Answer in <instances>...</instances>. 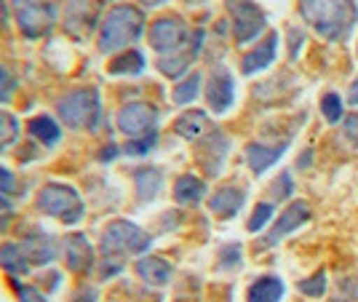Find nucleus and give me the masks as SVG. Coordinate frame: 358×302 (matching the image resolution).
I'll list each match as a JSON object with an SVG mask.
<instances>
[{"instance_id": "1", "label": "nucleus", "mask_w": 358, "mask_h": 302, "mask_svg": "<svg viewBox=\"0 0 358 302\" xmlns=\"http://www.w3.org/2000/svg\"><path fill=\"white\" fill-rule=\"evenodd\" d=\"M299 14L327 41H348L358 22L356 0H299Z\"/></svg>"}, {"instance_id": "2", "label": "nucleus", "mask_w": 358, "mask_h": 302, "mask_svg": "<svg viewBox=\"0 0 358 302\" xmlns=\"http://www.w3.org/2000/svg\"><path fill=\"white\" fill-rule=\"evenodd\" d=\"M145 30V16L134 6H115L102 22L99 30V51L110 54V51H120L126 45L139 41V35Z\"/></svg>"}, {"instance_id": "3", "label": "nucleus", "mask_w": 358, "mask_h": 302, "mask_svg": "<svg viewBox=\"0 0 358 302\" xmlns=\"http://www.w3.org/2000/svg\"><path fill=\"white\" fill-rule=\"evenodd\" d=\"M59 118L70 129H91L99 121V91L75 89L59 99Z\"/></svg>"}, {"instance_id": "4", "label": "nucleus", "mask_w": 358, "mask_h": 302, "mask_svg": "<svg viewBox=\"0 0 358 302\" xmlns=\"http://www.w3.org/2000/svg\"><path fill=\"white\" fill-rule=\"evenodd\" d=\"M152 238L142 227L131 225L126 220H115L105 227L102 236V252L107 257H120V254H142L148 252Z\"/></svg>"}, {"instance_id": "5", "label": "nucleus", "mask_w": 358, "mask_h": 302, "mask_svg": "<svg viewBox=\"0 0 358 302\" xmlns=\"http://www.w3.org/2000/svg\"><path fill=\"white\" fill-rule=\"evenodd\" d=\"M38 206L41 212L57 217L62 222H78L83 217V201L78 196V190L70 187V185H45L38 196Z\"/></svg>"}, {"instance_id": "6", "label": "nucleus", "mask_w": 358, "mask_h": 302, "mask_svg": "<svg viewBox=\"0 0 358 302\" xmlns=\"http://www.w3.org/2000/svg\"><path fill=\"white\" fill-rule=\"evenodd\" d=\"M198 38V30H187V24L177 19V16H164V19H155L152 27H150V43L152 48L161 54V57H171L182 48L193 43Z\"/></svg>"}, {"instance_id": "7", "label": "nucleus", "mask_w": 358, "mask_h": 302, "mask_svg": "<svg viewBox=\"0 0 358 302\" xmlns=\"http://www.w3.org/2000/svg\"><path fill=\"white\" fill-rule=\"evenodd\" d=\"M11 3H14L19 30L27 38H41L51 30L54 16H57V3L54 0H11Z\"/></svg>"}, {"instance_id": "8", "label": "nucleus", "mask_w": 358, "mask_h": 302, "mask_svg": "<svg viewBox=\"0 0 358 302\" xmlns=\"http://www.w3.org/2000/svg\"><path fill=\"white\" fill-rule=\"evenodd\" d=\"M227 11L233 16V30H236V41L241 45L252 43L268 24L265 11L254 0H227Z\"/></svg>"}, {"instance_id": "9", "label": "nucleus", "mask_w": 358, "mask_h": 302, "mask_svg": "<svg viewBox=\"0 0 358 302\" xmlns=\"http://www.w3.org/2000/svg\"><path fill=\"white\" fill-rule=\"evenodd\" d=\"M118 126L123 134H129L131 139H142V136L155 134V126H158V113L155 107L148 102H131L120 110Z\"/></svg>"}, {"instance_id": "10", "label": "nucleus", "mask_w": 358, "mask_h": 302, "mask_svg": "<svg viewBox=\"0 0 358 302\" xmlns=\"http://www.w3.org/2000/svg\"><path fill=\"white\" fill-rule=\"evenodd\" d=\"M102 3L99 0H67V8H64V30L73 38H86L94 24H96V16H99Z\"/></svg>"}, {"instance_id": "11", "label": "nucleus", "mask_w": 358, "mask_h": 302, "mask_svg": "<svg viewBox=\"0 0 358 302\" xmlns=\"http://www.w3.org/2000/svg\"><path fill=\"white\" fill-rule=\"evenodd\" d=\"M236 99V86H233V76L224 67H214L209 80H206V102L214 113H227Z\"/></svg>"}, {"instance_id": "12", "label": "nucleus", "mask_w": 358, "mask_h": 302, "mask_svg": "<svg viewBox=\"0 0 358 302\" xmlns=\"http://www.w3.org/2000/svg\"><path fill=\"white\" fill-rule=\"evenodd\" d=\"M227 150H230V139H227L222 131L214 129V131L206 134V139H203L201 148H198V164L203 166V171H206L209 177H217V174L222 171Z\"/></svg>"}, {"instance_id": "13", "label": "nucleus", "mask_w": 358, "mask_h": 302, "mask_svg": "<svg viewBox=\"0 0 358 302\" xmlns=\"http://www.w3.org/2000/svg\"><path fill=\"white\" fill-rule=\"evenodd\" d=\"M308 220H310V206H308L305 201H292V206H286V212L275 220L273 230L265 236L262 246H275V243L281 241V238H286L289 233H294L297 227L305 225Z\"/></svg>"}, {"instance_id": "14", "label": "nucleus", "mask_w": 358, "mask_h": 302, "mask_svg": "<svg viewBox=\"0 0 358 302\" xmlns=\"http://www.w3.org/2000/svg\"><path fill=\"white\" fill-rule=\"evenodd\" d=\"M275 54H278V32H270L262 43L257 45V48H252V51L243 57V62H241V70H243L246 76L259 73V70H265V67H270V64H273Z\"/></svg>"}, {"instance_id": "15", "label": "nucleus", "mask_w": 358, "mask_h": 302, "mask_svg": "<svg viewBox=\"0 0 358 302\" xmlns=\"http://www.w3.org/2000/svg\"><path fill=\"white\" fill-rule=\"evenodd\" d=\"M201 43H203V32L198 30V38H195L187 48H182V51L171 54V57H161V59H158V70H161L164 76H169V78H179L185 70H187V67H190V64H193L195 57H198Z\"/></svg>"}, {"instance_id": "16", "label": "nucleus", "mask_w": 358, "mask_h": 302, "mask_svg": "<svg viewBox=\"0 0 358 302\" xmlns=\"http://www.w3.org/2000/svg\"><path fill=\"white\" fill-rule=\"evenodd\" d=\"M289 148V139H284L281 145H262V142H252L249 148H246V161H249V166H252V171L259 177V174H265V168H270L281 155H284V150Z\"/></svg>"}, {"instance_id": "17", "label": "nucleus", "mask_w": 358, "mask_h": 302, "mask_svg": "<svg viewBox=\"0 0 358 302\" xmlns=\"http://www.w3.org/2000/svg\"><path fill=\"white\" fill-rule=\"evenodd\" d=\"M209 206L214 214H220V217H224V220H230V217H236L238 209L243 206V190L236 187V185L220 187V190L209 198Z\"/></svg>"}, {"instance_id": "18", "label": "nucleus", "mask_w": 358, "mask_h": 302, "mask_svg": "<svg viewBox=\"0 0 358 302\" xmlns=\"http://www.w3.org/2000/svg\"><path fill=\"white\" fill-rule=\"evenodd\" d=\"M64 257H67V268L75 273H83L91 265L94 259V249L86 236H70L67 238V246H64Z\"/></svg>"}, {"instance_id": "19", "label": "nucleus", "mask_w": 358, "mask_h": 302, "mask_svg": "<svg viewBox=\"0 0 358 302\" xmlns=\"http://www.w3.org/2000/svg\"><path fill=\"white\" fill-rule=\"evenodd\" d=\"M22 249H24V254L30 259V265H45V262L54 259V241L45 233H41V230L30 233Z\"/></svg>"}, {"instance_id": "20", "label": "nucleus", "mask_w": 358, "mask_h": 302, "mask_svg": "<svg viewBox=\"0 0 358 302\" xmlns=\"http://www.w3.org/2000/svg\"><path fill=\"white\" fill-rule=\"evenodd\" d=\"M206 129H209V118L203 110H185L174 123V131L185 139H198L206 134Z\"/></svg>"}, {"instance_id": "21", "label": "nucleus", "mask_w": 358, "mask_h": 302, "mask_svg": "<svg viewBox=\"0 0 358 302\" xmlns=\"http://www.w3.org/2000/svg\"><path fill=\"white\" fill-rule=\"evenodd\" d=\"M136 273L152 287H164L171 278V265L164 257H145L136 262Z\"/></svg>"}, {"instance_id": "22", "label": "nucleus", "mask_w": 358, "mask_h": 302, "mask_svg": "<svg viewBox=\"0 0 358 302\" xmlns=\"http://www.w3.org/2000/svg\"><path fill=\"white\" fill-rule=\"evenodd\" d=\"M284 297V281L278 275H262L249 289V302H278Z\"/></svg>"}, {"instance_id": "23", "label": "nucleus", "mask_w": 358, "mask_h": 302, "mask_svg": "<svg viewBox=\"0 0 358 302\" xmlns=\"http://www.w3.org/2000/svg\"><path fill=\"white\" fill-rule=\"evenodd\" d=\"M203 196H206V185H203V180L193 177V174H185V177H179L174 182V198L182 206H195Z\"/></svg>"}, {"instance_id": "24", "label": "nucleus", "mask_w": 358, "mask_h": 302, "mask_svg": "<svg viewBox=\"0 0 358 302\" xmlns=\"http://www.w3.org/2000/svg\"><path fill=\"white\" fill-rule=\"evenodd\" d=\"M142 67H145V57L136 48H126L110 62V76H136L142 73Z\"/></svg>"}, {"instance_id": "25", "label": "nucleus", "mask_w": 358, "mask_h": 302, "mask_svg": "<svg viewBox=\"0 0 358 302\" xmlns=\"http://www.w3.org/2000/svg\"><path fill=\"white\" fill-rule=\"evenodd\" d=\"M0 265L6 268L8 273H24L30 268V259L24 254V249L22 246H16V243H6V246H0Z\"/></svg>"}, {"instance_id": "26", "label": "nucleus", "mask_w": 358, "mask_h": 302, "mask_svg": "<svg viewBox=\"0 0 358 302\" xmlns=\"http://www.w3.org/2000/svg\"><path fill=\"white\" fill-rule=\"evenodd\" d=\"M27 131H30L35 139H41L43 145H57L59 142V126L51 121V115H35L27 126Z\"/></svg>"}, {"instance_id": "27", "label": "nucleus", "mask_w": 358, "mask_h": 302, "mask_svg": "<svg viewBox=\"0 0 358 302\" xmlns=\"http://www.w3.org/2000/svg\"><path fill=\"white\" fill-rule=\"evenodd\" d=\"M161 190V171L158 168H142L136 171V193L142 201L155 198V193Z\"/></svg>"}, {"instance_id": "28", "label": "nucleus", "mask_w": 358, "mask_h": 302, "mask_svg": "<svg viewBox=\"0 0 358 302\" xmlns=\"http://www.w3.org/2000/svg\"><path fill=\"white\" fill-rule=\"evenodd\" d=\"M198 94H201V73H190V76L185 78L177 89H174V102H177V105H190Z\"/></svg>"}, {"instance_id": "29", "label": "nucleus", "mask_w": 358, "mask_h": 302, "mask_svg": "<svg viewBox=\"0 0 358 302\" xmlns=\"http://www.w3.org/2000/svg\"><path fill=\"white\" fill-rule=\"evenodd\" d=\"M321 113H324V118L329 123H337L343 118V96L340 94H334V91H329L321 96Z\"/></svg>"}, {"instance_id": "30", "label": "nucleus", "mask_w": 358, "mask_h": 302, "mask_svg": "<svg viewBox=\"0 0 358 302\" xmlns=\"http://www.w3.org/2000/svg\"><path fill=\"white\" fill-rule=\"evenodd\" d=\"M16 134H19V123H16V118L14 115H8V113H0V152L6 150L8 145H14Z\"/></svg>"}, {"instance_id": "31", "label": "nucleus", "mask_w": 358, "mask_h": 302, "mask_svg": "<svg viewBox=\"0 0 358 302\" xmlns=\"http://www.w3.org/2000/svg\"><path fill=\"white\" fill-rule=\"evenodd\" d=\"M327 271H318L315 275H310V278H305V281H299V292L302 294H308V297H324V292H327Z\"/></svg>"}, {"instance_id": "32", "label": "nucleus", "mask_w": 358, "mask_h": 302, "mask_svg": "<svg viewBox=\"0 0 358 302\" xmlns=\"http://www.w3.org/2000/svg\"><path fill=\"white\" fill-rule=\"evenodd\" d=\"M294 193V182H292V174L284 171V174H278V180L270 185L268 196H273V201H286V198ZM270 201V203H273Z\"/></svg>"}, {"instance_id": "33", "label": "nucleus", "mask_w": 358, "mask_h": 302, "mask_svg": "<svg viewBox=\"0 0 358 302\" xmlns=\"http://www.w3.org/2000/svg\"><path fill=\"white\" fill-rule=\"evenodd\" d=\"M270 217H273V203H270V201H262V203H257V206H254L252 220H249V230H252V233L262 230V227L270 222Z\"/></svg>"}, {"instance_id": "34", "label": "nucleus", "mask_w": 358, "mask_h": 302, "mask_svg": "<svg viewBox=\"0 0 358 302\" xmlns=\"http://www.w3.org/2000/svg\"><path fill=\"white\" fill-rule=\"evenodd\" d=\"M155 142H158V131H155V134H150V136H142V139H131L123 150L129 152V155H145Z\"/></svg>"}, {"instance_id": "35", "label": "nucleus", "mask_w": 358, "mask_h": 302, "mask_svg": "<svg viewBox=\"0 0 358 302\" xmlns=\"http://www.w3.org/2000/svg\"><path fill=\"white\" fill-rule=\"evenodd\" d=\"M11 91H14V78H11L8 70L0 67V102H6L11 96Z\"/></svg>"}, {"instance_id": "36", "label": "nucleus", "mask_w": 358, "mask_h": 302, "mask_svg": "<svg viewBox=\"0 0 358 302\" xmlns=\"http://www.w3.org/2000/svg\"><path fill=\"white\" fill-rule=\"evenodd\" d=\"M16 292H19V300L22 302H45V297L35 287H22V284H16Z\"/></svg>"}, {"instance_id": "37", "label": "nucleus", "mask_w": 358, "mask_h": 302, "mask_svg": "<svg viewBox=\"0 0 358 302\" xmlns=\"http://www.w3.org/2000/svg\"><path fill=\"white\" fill-rule=\"evenodd\" d=\"M343 131H345V136H348V139L358 148V113H353V115H348V118H345Z\"/></svg>"}, {"instance_id": "38", "label": "nucleus", "mask_w": 358, "mask_h": 302, "mask_svg": "<svg viewBox=\"0 0 358 302\" xmlns=\"http://www.w3.org/2000/svg\"><path fill=\"white\" fill-rule=\"evenodd\" d=\"M14 190V174L8 168H0V193H11Z\"/></svg>"}, {"instance_id": "39", "label": "nucleus", "mask_w": 358, "mask_h": 302, "mask_svg": "<svg viewBox=\"0 0 358 302\" xmlns=\"http://www.w3.org/2000/svg\"><path fill=\"white\" fill-rule=\"evenodd\" d=\"M6 22H8V8H6V3L0 0V30L6 27Z\"/></svg>"}, {"instance_id": "40", "label": "nucleus", "mask_w": 358, "mask_h": 302, "mask_svg": "<svg viewBox=\"0 0 358 302\" xmlns=\"http://www.w3.org/2000/svg\"><path fill=\"white\" fill-rule=\"evenodd\" d=\"M11 212V201L6 196H0V214H8Z\"/></svg>"}, {"instance_id": "41", "label": "nucleus", "mask_w": 358, "mask_h": 302, "mask_svg": "<svg viewBox=\"0 0 358 302\" xmlns=\"http://www.w3.org/2000/svg\"><path fill=\"white\" fill-rule=\"evenodd\" d=\"M350 102H353V105H358V78L353 80V86H350Z\"/></svg>"}, {"instance_id": "42", "label": "nucleus", "mask_w": 358, "mask_h": 302, "mask_svg": "<svg viewBox=\"0 0 358 302\" xmlns=\"http://www.w3.org/2000/svg\"><path fill=\"white\" fill-rule=\"evenodd\" d=\"M310 155H313V150H305V155L299 158V166H308V161H310Z\"/></svg>"}, {"instance_id": "43", "label": "nucleus", "mask_w": 358, "mask_h": 302, "mask_svg": "<svg viewBox=\"0 0 358 302\" xmlns=\"http://www.w3.org/2000/svg\"><path fill=\"white\" fill-rule=\"evenodd\" d=\"M145 6H161V3H166V0H142Z\"/></svg>"}, {"instance_id": "44", "label": "nucleus", "mask_w": 358, "mask_h": 302, "mask_svg": "<svg viewBox=\"0 0 358 302\" xmlns=\"http://www.w3.org/2000/svg\"><path fill=\"white\" fill-rule=\"evenodd\" d=\"M187 3H198V0H187Z\"/></svg>"}]
</instances>
